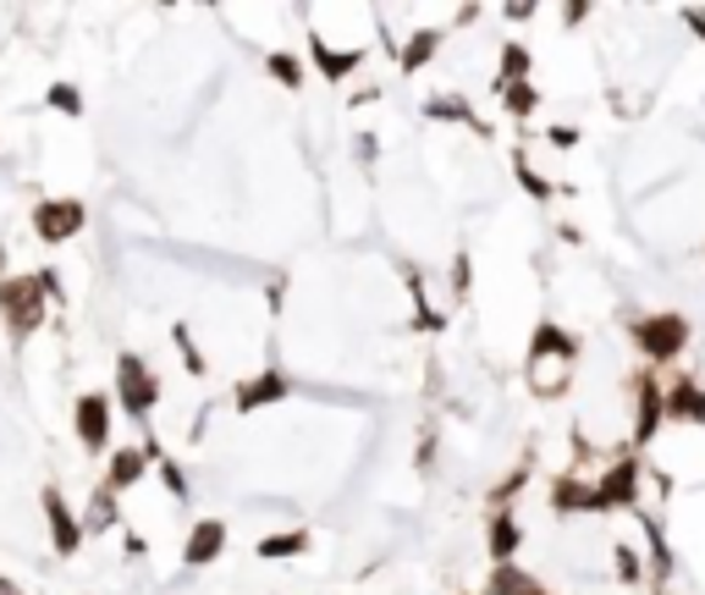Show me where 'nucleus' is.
Returning <instances> with one entry per match:
<instances>
[{"label": "nucleus", "instance_id": "1", "mask_svg": "<svg viewBox=\"0 0 705 595\" xmlns=\"http://www.w3.org/2000/svg\"><path fill=\"white\" fill-rule=\"evenodd\" d=\"M628 342H634V353L645 359V370H667V364H678L684 347L695 342V325H689V314H678V309H651V314H634V320H628Z\"/></svg>", "mask_w": 705, "mask_h": 595}, {"label": "nucleus", "instance_id": "2", "mask_svg": "<svg viewBox=\"0 0 705 595\" xmlns=\"http://www.w3.org/2000/svg\"><path fill=\"white\" fill-rule=\"evenodd\" d=\"M111 403H117L143 436H149V414L160 409V370H154L143 353H133V347L117 353V370H111Z\"/></svg>", "mask_w": 705, "mask_h": 595}, {"label": "nucleus", "instance_id": "3", "mask_svg": "<svg viewBox=\"0 0 705 595\" xmlns=\"http://www.w3.org/2000/svg\"><path fill=\"white\" fill-rule=\"evenodd\" d=\"M44 320H50V298L39 288V271L0 276V325H6V342L11 347H22L28 336H39Z\"/></svg>", "mask_w": 705, "mask_h": 595}, {"label": "nucleus", "instance_id": "4", "mask_svg": "<svg viewBox=\"0 0 705 595\" xmlns=\"http://www.w3.org/2000/svg\"><path fill=\"white\" fill-rule=\"evenodd\" d=\"M645 457L639 452H617L595 480H590V491H595V513H639V496H645Z\"/></svg>", "mask_w": 705, "mask_h": 595}, {"label": "nucleus", "instance_id": "5", "mask_svg": "<svg viewBox=\"0 0 705 595\" xmlns=\"http://www.w3.org/2000/svg\"><path fill=\"white\" fill-rule=\"evenodd\" d=\"M28 226H33V238H39V243L61 249V243H72V238L89 226V204H83L78 193L39 199V204H33V215H28Z\"/></svg>", "mask_w": 705, "mask_h": 595}, {"label": "nucleus", "instance_id": "6", "mask_svg": "<svg viewBox=\"0 0 705 595\" xmlns=\"http://www.w3.org/2000/svg\"><path fill=\"white\" fill-rule=\"evenodd\" d=\"M662 386H667V381H662L656 370H645V364L628 375V392H634V431H628V442H634V446H628V452H645V446L662 436V425H667Z\"/></svg>", "mask_w": 705, "mask_h": 595}, {"label": "nucleus", "instance_id": "7", "mask_svg": "<svg viewBox=\"0 0 705 595\" xmlns=\"http://www.w3.org/2000/svg\"><path fill=\"white\" fill-rule=\"evenodd\" d=\"M39 507H44L50 552H56V557H78L89 535H83V518H78V507L67 502V491H61V485H44V491H39Z\"/></svg>", "mask_w": 705, "mask_h": 595}, {"label": "nucleus", "instance_id": "8", "mask_svg": "<svg viewBox=\"0 0 705 595\" xmlns=\"http://www.w3.org/2000/svg\"><path fill=\"white\" fill-rule=\"evenodd\" d=\"M292 392H298L292 370H282V364H265L260 375H249V381H238V386H232V409H238V414H260V409H276V403H286Z\"/></svg>", "mask_w": 705, "mask_h": 595}, {"label": "nucleus", "instance_id": "9", "mask_svg": "<svg viewBox=\"0 0 705 595\" xmlns=\"http://www.w3.org/2000/svg\"><path fill=\"white\" fill-rule=\"evenodd\" d=\"M72 425L89 457H105L111 452V392H83L72 403Z\"/></svg>", "mask_w": 705, "mask_h": 595}, {"label": "nucleus", "instance_id": "10", "mask_svg": "<svg viewBox=\"0 0 705 595\" xmlns=\"http://www.w3.org/2000/svg\"><path fill=\"white\" fill-rule=\"evenodd\" d=\"M639 524H645V591L651 595H673V579H678V557H673V546H667V535H662V518H651V513H639Z\"/></svg>", "mask_w": 705, "mask_h": 595}, {"label": "nucleus", "instance_id": "11", "mask_svg": "<svg viewBox=\"0 0 705 595\" xmlns=\"http://www.w3.org/2000/svg\"><path fill=\"white\" fill-rule=\"evenodd\" d=\"M226 518H199V524H188V541H182V568H215L221 557H226Z\"/></svg>", "mask_w": 705, "mask_h": 595}, {"label": "nucleus", "instance_id": "12", "mask_svg": "<svg viewBox=\"0 0 705 595\" xmlns=\"http://www.w3.org/2000/svg\"><path fill=\"white\" fill-rule=\"evenodd\" d=\"M662 409H667V420H673V425H695V431H705V386H701V375H673V381L662 386Z\"/></svg>", "mask_w": 705, "mask_h": 595}, {"label": "nucleus", "instance_id": "13", "mask_svg": "<svg viewBox=\"0 0 705 595\" xmlns=\"http://www.w3.org/2000/svg\"><path fill=\"white\" fill-rule=\"evenodd\" d=\"M546 507H552V518H584V513H595V491L578 468H563L546 485Z\"/></svg>", "mask_w": 705, "mask_h": 595}, {"label": "nucleus", "instance_id": "14", "mask_svg": "<svg viewBox=\"0 0 705 595\" xmlns=\"http://www.w3.org/2000/svg\"><path fill=\"white\" fill-rule=\"evenodd\" d=\"M364 56H370V50H342V44H331V39L309 33V61H314L320 83H348V78L364 67Z\"/></svg>", "mask_w": 705, "mask_h": 595}, {"label": "nucleus", "instance_id": "15", "mask_svg": "<svg viewBox=\"0 0 705 595\" xmlns=\"http://www.w3.org/2000/svg\"><path fill=\"white\" fill-rule=\"evenodd\" d=\"M105 457H111V463H105L100 485H105V491H117V496L139 491V485H143V474H149V452H143V446L133 442V446H111Z\"/></svg>", "mask_w": 705, "mask_h": 595}, {"label": "nucleus", "instance_id": "16", "mask_svg": "<svg viewBox=\"0 0 705 595\" xmlns=\"http://www.w3.org/2000/svg\"><path fill=\"white\" fill-rule=\"evenodd\" d=\"M518 552H524V524H518V513L507 507V513H485V557H491V568L496 563H518Z\"/></svg>", "mask_w": 705, "mask_h": 595}, {"label": "nucleus", "instance_id": "17", "mask_svg": "<svg viewBox=\"0 0 705 595\" xmlns=\"http://www.w3.org/2000/svg\"><path fill=\"white\" fill-rule=\"evenodd\" d=\"M424 117H430V122H452V128H469L474 139H491V122H485V117H480V111H474L463 94H430V100H424Z\"/></svg>", "mask_w": 705, "mask_h": 595}, {"label": "nucleus", "instance_id": "18", "mask_svg": "<svg viewBox=\"0 0 705 595\" xmlns=\"http://www.w3.org/2000/svg\"><path fill=\"white\" fill-rule=\"evenodd\" d=\"M578 336L557 325V320H535V331H530V359H563V364H578Z\"/></svg>", "mask_w": 705, "mask_h": 595}, {"label": "nucleus", "instance_id": "19", "mask_svg": "<svg viewBox=\"0 0 705 595\" xmlns=\"http://www.w3.org/2000/svg\"><path fill=\"white\" fill-rule=\"evenodd\" d=\"M441 44H446V33H441V28H414V33L397 44V72H403V78H420L424 67L441 56Z\"/></svg>", "mask_w": 705, "mask_h": 595}, {"label": "nucleus", "instance_id": "20", "mask_svg": "<svg viewBox=\"0 0 705 595\" xmlns=\"http://www.w3.org/2000/svg\"><path fill=\"white\" fill-rule=\"evenodd\" d=\"M530 474H535V446H524V452H518V463H513V468H507V474H502V480L491 485V496H485V507H491V513H507V507H513V502L524 496V485H530Z\"/></svg>", "mask_w": 705, "mask_h": 595}, {"label": "nucleus", "instance_id": "21", "mask_svg": "<svg viewBox=\"0 0 705 595\" xmlns=\"http://www.w3.org/2000/svg\"><path fill=\"white\" fill-rule=\"evenodd\" d=\"M78 518H83V535H111V530L122 524V496H117V491H105V485L94 480V491H89V507H83Z\"/></svg>", "mask_w": 705, "mask_h": 595}, {"label": "nucleus", "instance_id": "22", "mask_svg": "<svg viewBox=\"0 0 705 595\" xmlns=\"http://www.w3.org/2000/svg\"><path fill=\"white\" fill-rule=\"evenodd\" d=\"M524 381H530L535 397H567L573 364H563V359H530V364H524Z\"/></svg>", "mask_w": 705, "mask_h": 595}, {"label": "nucleus", "instance_id": "23", "mask_svg": "<svg viewBox=\"0 0 705 595\" xmlns=\"http://www.w3.org/2000/svg\"><path fill=\"white\" fill-rule=\"evenodd\" d=\"M480 595H557V591H546L530 568H518V563H496L491 574H485V591Z\"/></svg>", "mask_w": 705, "mask_h": 595}, {"label": "nucleus", "instance_id": "24", "mask_svg": "<svg viewBox=\"0 0 705 595\" xmlns=\"http://www.w3.org/2000/svg\"><path fill=\"white\" fill-rule=\"evenodd\" d=\"M314 546V535L303 530V524H292V530H271V535H260V563H292V557H303Z\"/></svg>", "mask_w": 705, "mask_h": 595}, {"label": "nucleus", "instance_id": "25", "mask_svg": "<svg viewBox=\"0 0 705 595\" xmlns=\"http://www.w3.org/2000/svg\"><path fill=\"white\" fill-rule=\"evenodd\" d=\"M535 72V56L524 39H502V56H496V83H530Z\"/></svg>", "mask_w": 705, "mask_h": 595}, {"label": "nucleus", "instance_id": "26", "mask_svg": "<svg viewBox=\"0 0 705 595\" xmlns=\"http://www.w3.org/2000/svg\"><path fill=\"white\" fill-rule=\"evenodd\" d=\"M513 182H518L535 204H552V199H557V182H552L546 171H535V160H530L524 149H513Z\"/></svg>", "mask_w": 705, "mask_h": 595}, {"label": "nucleus", "instance_id": "27", "mask_svg": "<svg viewBox=\"0 0 705 595\" xmlns=\"http://www.w3.org/2000/svg\"><path fill=\"white\" fill-rule=\"evenodd\" d=\"M491 89H496V100H502V111L513 122H530L541 111V89L535 83H491Z\"/></svg>", "mask_w": 705, "mask_h": 595}, {"label": "nucleus", "instance_id": "28", "mask_svg": "<svg viewBox=\"0 0 705 595\" xmlns=\"http://www.w3.org/2000/svg\"><path fill=\"white\" fill-rule=\"evenodd\" d=\"M265 72H271V83H282L286 94H292V89H303V78H309L298 50H271V56H265Z\"/></svg>", "mask_w": 705, "mask_h": 595}, {"label": "nucleus", "instance_id": "29", "mask_svg": "<svg viewBox=\"0 0 705 595\" xmlns=\"http://www.w3.org/2000/svg\"><path fill=\"white\" fill-rule=\"evenodd\" d=\"M612 563H617V585L623 591H645V552H634L628 541L612 546Z\"/></svg>", "mask_w": 705, "mask_h": 595}, {"label": "nucleus", "instance_id": "30", "mask_svg": "<svg viewBox=\"0 0 705 595\" xmlns=\"http://www.w3.org/2000/svg\"><path fill=\"white\" fill-rule=\"evenodd\" d=\"M171 342H177V353H182V370H188L193 381H204V375H210V359L193 347V331H188V325H171Z\"/></svg>", "mask_w": 705, "mask_h": 595}, {"label": "nucleus", "instance_id": "31", "mask_svg": "<svg viewBox=\"0 0 705 595\" xmlns=\"http://www.w3.org/2000/svg\"><path fill=\"white\" fill-rule=\"evenodd\" d=\"M154 474H160V485H165V496H171V502H188V491H193V485H188V474H182V463H177L171 452H160V457H154Z\"/></svg>", "mask_w": 705, "mask_h": 595}, {"label": "nucleus", "instance_id": "32", "mask_svg": "<svg viewBox=\"0 0 705 595\" xmlns=\"http://www.w3.org/2000/svg\"><path fill=\"white\" fill-rule=\"evenodd\" d=\"M44 105L61 111V117H83V89L78 83H50L44 89Z\"/></svg>", "mask_w": 705, "mask_h": 595}, {"label": "nucleus", "instance_id": "33", "mask_svg": "<svg viewBox=\"0 0 705 595\" xmlns=\"http://www.w3.org/2000/svg\"><path fill=\"white\" fill-rule=\"evenodd\" d=\"M469 293H474V260H469V249H457L452 254V298L469 303Z\"/></svg>", "mask_w": 705, "mask_h": 595}, {"label": "nucleus", "instance_id": "34", "mask_svg": "<svg viewBox=\"0 0 705 595\" xmlns=\"http://www.w3.org/2000/svg\"><path fill=\"white\" fill-rule=\"evenodd\" d=\"M39 288H44V298H50V309H56V303H67V282H61V271H56V265H44V271H39Z\"/></svg>", "mask_w": 705, "mask_h": 595}, {"label": "nucleus", "instance_id": "35", "mask_svg": "<svg viewBox=\"0 0 705 595\" xmlns=\"http://www.w3.org/2000/svg\"><path fill=\"white\" fill-rule=\"evenodd\" d=\"M435 442H441V436H435V425H424V442H420V452H414V463H420V468L435 463Z\"/></svg>", "mask_w": 705, "mask_h": 595}, {"label": "nucleus", "instance_id": "36", "mask_svg": "<svg viewBox=\"0 0 705 595\" xmlns=\"http://www.w3.org/2000/svg\"><path fill=\"white\" fill-rule=\"evenodd\" d=\"M546 139H552L557 149H573V144H578V128H567V122H557V128H546Z\"/></svg>", "mask_w": 705, "mask_h": 595}, {"label": "nucleus", "instance_id": "37", "mask_svg": "<svg viewBox=\"0 0 705 595\" xmlns=\"http://www.w3.org/2000/svg\"><path fill=\"white\" fill-rule=\"evenodd\" d=\"M535 11H541V6H530V0H518V6H507V11H502V17H507V22H530V17H535Z\"/></svg>", "mask_w": 705, "mask_h": 595}, {"label": "nucleus", "instance_id": "38", "mask_svg": "<svg viewBox=\"0 0 705 595\" xmlns=\"http://www.w3.org/2000/svg\"><path fill=\"white\" fill-rule=\"evenodd\" d=\"M684 28H695L705 39V6H684Z\"/></svg>", "mask_w": 705, "mask_h": 595}, {"label": "nucleus", "instance_id": "39", "mask_svg": "<svg viewBox=\"0 0 705 595\" xmlns=\"http://www.w3.org/2000/svg\"><path fill=\"white\" fill-rule=\"evenodd\" d=\"M584 17H590V6H584V0H573V6H563V22H567V28H578Z\"/></svg>", "mask_w": 705, "mask_h": 595}, {"label": "nucleus", "instance_id": "40", "mask_svg": "<svg viewBox=\"0 0 705 595\" xmlns=\"http://www.w3.org/2000/svg\"><path fill=\"white\" fill-rule=\"evenodd\" d=\"M567 436H573V457H578V463H590V442H584V431H578V425H573V431H567Z\"/></svg>", "mask_w": 705, "mask_h": 595}, {"label": "nucleus", "instance_id": "41", "mask_svg": "<svg viewBox=\"0 0 705 595\" xmlns=\"http://www.w3.org/2000/svg\"><path fill=\"white\" fill-rule=\"evenodd\" d=\"M375 154H381V144H375V139H359V160H364V165H370Z\"/></svg>", "mask_w": 705, "mask_h": 595}, {"label": "nucleus", "instance_id": "42", "mask_svg": "<svg viewBox=\"0 0 705 595\" xmlns=\"http://www.w3.org/2000/svg\"><path fill=\"white\" fill-rule=\"evenodd\" d=\"M0 595H28V591H22L17 579H6V574H0Z\"/></svg>", "mask_w": 705, "mask_h": 595}, {"label": "nucleus", "instance_id": "43", "mask_svg": "<svg viewBox=\"0 0 705 595\" xmlns=\"http://www.w3.org/2000/svg\"><path fill=\"white\" fill-rule=\"evenodd\" d=\"M701 254H705V243H701Z\"/></svg>", "mask_w": 705, "mask_h": 595}]
</instances>
